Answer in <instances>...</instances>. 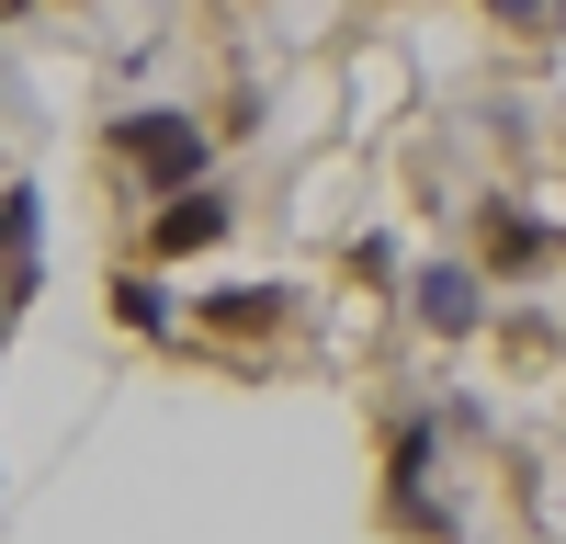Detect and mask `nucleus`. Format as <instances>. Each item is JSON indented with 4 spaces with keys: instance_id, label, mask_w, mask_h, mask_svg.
I'll use <instances>...</instances> for the list:
<instances>
[{
    "instance_id": "nucleus-1",
    "label": "nucleus",
    "mask_w": 566,
    "mask_h": 544,
    "mask_svg": "<svg viewBox=\"0 0 566 544\" xmlns=\"http://www.w3.org/2000/svg\"><path fill=\"white\" fill-rule=\"evenodd\" d=\"M103 159H125L148 193H181V181H205V125L181 103H136V114L103 125Z\"/></svg>"
},
{
    "instance_id": "nucleus-2",
    "label": "nucleus",
    "mask_w": 566,
    "mask_h": 544,
    "mask_svg": "<svg viewBox=\"0 0 566 544\" xmlns=\"http://www.w3.org/2000/svg\"><path fill=\"white\" fill-rule=\"evenodd\" d=\"M227 227H239V205L216 193V181H181V193H159V216H148V261H193V250H216Z\"/></svg>"
},
{
    "instance_id": "nucleus-3",
    "label": "nucleus",
    "mask_w": 566,
    "mask_h": 544,
    "mask_svg": "<svg viewBox=\"0 0 566 544\" xmlns=\"http://www.w3.org/2000/svg\"><path fill=\"white\" fill-rule=\"evenodd\" d=\"M386 522L397 533H442V511H431V420L386 431Z\"/></svg>"
},
{
    "instance_id": "nucleus-4",
    "label": "nucleus",
    "mask_w": 566,
    "mask_h": 544,
    "mask_svg": "<svg viewBox=\"0 0 566 544\" xmlns=\"http://www.w3.org/2000/svg\"><path fill=\"white\" fill-rule=\"evenodd\" d=\"M408 295H419V329H442V341L488 329V272H476V261H431Z\"/></svg>"
},
{
    "instance_id": "nucleus-5",
    "label": "nucleus",
    "mask_w": 566,
    "mask_h": 544,
    "mask_svg": "<svg viewBox=\"0 0 566 544\" xmlns=\"http://www.w3.org/2000/svg\"><path fill=\"white\" fill-rule=\"evenodd\" d=\"M283 317H295L283 284H216V295H193V329H216V341H261V329H283Z\"/></svg>"
},
{
    "instance_id": "nucleus-6",
    "label": "nucleus",
    "mask_w": 566,
    "mask_h": 544,
    "mask_svg": "<svg viewBox=\"0 0 566 544\" xmlns=\"http://www.w3.org/2000/svg\"><path fill=\"white\" fill-rule=\"evenodd\" d=\"M476 250H488V272H544L566 239H555V227H533L522 205H476Z\"/></svg>"
},
{
    "instance_id": "nucleus-7",
    "label": "nucleus",
    "mask_w": 566,
    "mask_h": 544,
    "mask_svg": "<svg viewBox=\"0 0 566 544\" xmlns=\"http://www.w3.org/2000/svg\"><path fill=\"white\" fill-rule=\"evenodd\" d=\"M114 329H136V341H170L181 329L170 295H159V272H114Z\"/></svg>"
},
{
    "instance_id": "nucleus-8",
    "label": "nucleus",
    "mask_w": 566,
    "mask_h": 544,
    "mask_svg": "<svg viewBox=\"0 0 566 544\" xmlns=\"http://www.w3.org/2000/svg\"><path fill=\"white\" fill-rule=\"evenodd\" d=\"M488 12H499L510 34H555V23H566V0H488Z\"/></svg>"
}]
</instances>
